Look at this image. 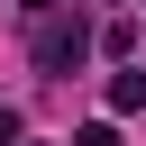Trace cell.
I'll return each instance as SVG.
<instances>
[{"instance_id": "cell-1", "label": "cell", "mask_w": 146, "mask_h": 146, "mask_svg": "<svg viewBox=\"0 0 146 146\" xmlns=\"http://www.w3.org/2000/svg\"><path fill=\"white\" fill-rule=\"evenodd\" d=\"M82 55H91V27H82L73 9H46V18H36V64H46V73H73Z\"/></svg>"}, {"instance_id": "cell-2", "label": "cell", "mask_w": 146, "mask_h": 146, "mask_svg": "<svg viewBox=\"0 0 146 146\" xmlns=\"http://www.w3.org/2000/svg\"><path fill=\"white\" fill-rule=\"evenodd\" d=\"M110 110L137 119V110H146V73H119V82H110Z\"/></svg>"}, {"instance_id": "cell-3", "label": "cell", "mask_w": 146, "mask_h": 146, "mask_svg": "<svg viewBox=\"0 0 146 146\" xmlns=\"http://www.w3.org/2000/svg\"><path fill=\"white\" fill-rule=\"evenodd\" d=\"M73 146H119V128H110V119H100V128H82V137H73Z\"/></svg>"}, {"instance_id": "cell-4", "label": "cell", "mask_w": 146, "mask_h": 146, "mask_svg": "<svg viewBox=\"0 0 146 146\" xmlns=\"http://www.w3.org/2000/svg\"><path fill=\"white\" fill-rule=\"evenodd\" d=\"M9 137H18V110H9V100H0V146H9Z\"/></svg>"}]
</instances>
